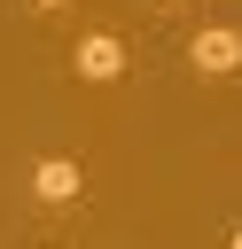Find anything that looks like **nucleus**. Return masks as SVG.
Here are the masks:
<instances>
[{
	"mask_svg": "<svg viewBox=\"0 0 242 249\" xmlns=\"http://www.w3.org/2000/svg\"><path fill=\"white\" fill-rule=\"evenodd\" d=\"M187 70L195 78H242V31L234 23H203L187 39Z\"/></svg>",
	"mask_w": 242,
	"mask_h": 249,
	"instance_id": "1",
	"label": "nucleus"
},
{
	"mask_svg": "<svg viewBox=\"0 0 242 249\" xmlns=\"http://www.w3.org/2000/svg\"><path fill=\"white\" fill-rule=\"evenodd\" d=\"M70 62H78L86 86H117V78H125V39H117V31H86Z\"/></svg>",
	"mask_w": 242,
	"mask_h": 249,
	"instance_id": "2",
	"label": "nucleus"
},
{
	"mask_svg": "<svg viewBox=\"0 0 242 249\" xmlns=\"http://www.w3.org/2000/svg\"><path fill=\"white\" fill-rule=\"evenodd\" d=\"M78 187H86V171H78L70 156H39V171H31V195H39V202L62 210V202H78Z\"/></svg>",
	"mask_w": 242,
	"mask_h": 249,
	"instance_id": "3",
	"label": "nucleus"
},
{
	"mask_svg": "<svg viewBox=\"0 0 242 249\" xmlns=\"http://www.w3.org/2000/svg\"><path fill=\"white\" fill-rule=\"evenodd\" d=\"M31 8H70V0H31Z\"/></svg>",
	"mask_w": 242,
	"mask_h": 249,
	"instance_id": "4",
	"label": "nucleus"
},
{
	"mask_svg": "<svg viewBox=\"0 0 242 249\" xmlns=\"http://www.w3.org/2000/svg\"><path fill=\"white\" fill-rule=\"evenodd\" d=\"M226 249H242V233H234V241H226Z\"/></svg>",
	"mask_w": 242,
	"mask_h": 249,
	"instance_id": "5",
	"label": "nucleus"
},
{
	"mask_svg": "<svg viewBox=\"0 0 242 249\" xmlns=\"http://www.w3.org/2000/svg\"><path fill=\"white\" fill-rule=\"evenodd\" d=\"M164 8H187V0H164Z\"/></svg>",
	"mask_w": 242,
	"mask_h": 249,
	"instance_id": "6",
	"label": "nucleus"
}]
</instances>
